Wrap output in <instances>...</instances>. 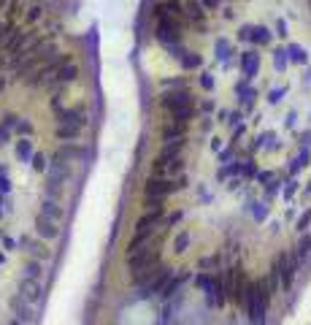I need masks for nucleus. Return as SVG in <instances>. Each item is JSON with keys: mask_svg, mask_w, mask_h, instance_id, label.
Here are the masks:
<instances>
[{"mask_svg": "<svg viewBox=\"0 0 311 325\" xmlns=\"http://www.w3.org/2000/svg\"><path fill=\"white\" fill-rule=\"evenodd\" d=\"M276 266L282 271V284L290 287V284H292V276H295V268H298V260H292L290 255H282L279 260H276Z\"/></svg>", "mask_w": 311, "mask_h": 325, "instance_id": "nucleus-8", "label": "nucleus"}, {"mask_svg": "<svg viewBox=\"0 0 311 325\" xmlns=\"http://www.w3.org/2000/svg\"><path fill=\"white\" fill-rule=\"evenodd\" d=\"M178 57H182V65H184V68H200V57H198V55L184 52V55H178Z\"/></svg>", "mask_w": 311, "mask_h": 325, "instance_id": "nucleus-20", "label": "nucleus"}, {"mask_svg": "<svg viewBox=\"0 0 311 325\" xmlns=\"http://www.w3.org/2000/svg\"><path fill=\"white\" fill-rule=\"evenodd\" d=\"M16 155L22 157V160H32V147L28 138H22V141H16Z\"/></svg>", "mask_w": 311, "mask_h": 325, "instance_id": "nucleus-19", "label": "nucleus"}, {"mask_svg": "<svg viewBox=\"0 0 311 325\" xmlns=\"http://www.w3.org/2000/svg\"><path fill=\"white\" fill-rule=\"evenodd\" d=\"M241 38H246V41H254V44H270V30L268 28H249L241 33Z\"/></svg>", "mask_w": 311, "mask_h": 325, "instance_id": "nucleus-14", "label": "nucleus"}, {"mask_svg": "<svg viewBox=\"0 0 311 325\" xmlns=\"http://www.w3.org/2000/svg\"><path fill=\"white\" fill-rule=\"evenodd\" d=\"M76 76H78V68L70 60H60V68H57V84H70V82H76Z\"/></svg>", "mask_w": 311, "mask_h": 325, "instance_id": "nucleus-11", "label": "nucleus"}, {"mask_svg": "<svg viewBox=\"0 0 311 325\" xmlns=\"http://www.w3.org/2000/svg\"><path fill=\"white\" fill-rule=\"evenodd\" d=\"M14 130L19 136H30L32 133V125L28 122V119H16V125H14Z\"/></svg>", "mask_w": 311, "mask_h": 325, "instance_id": "nucleus-23", "label": "nucleus"}, {"mask_svg": "<svg viewBox=\"0 0 311 325\" xmlns=\"http://www.w3.org/2000/svg\"><path fill=\"white\" fill-rule=\"evenodd\" d=\"M65 179H70V165L68 163H62V160H54L52 163V168H49V182L46 184H62Z\"/></svg>", "mask_w": 311, "mask_h": 325, "instance_id": "nucleus-9", "label": "nucleus"}, {"mask_svg": "<svg viewBox=\"0 0 311 325\" xmlns=\"http://www.w3.org/2000/svg\"><path fill=\"white\" fill-rule=\"evenodd\" d=\"M174 190H176V184L170 182L168 176H152V179H146V184H144V195H157V198L170 195Z\"/></svg>", "mask_w": 311, "mask_h": 325, "instance_id": "nucleus-4", "label": "nucleus"}, {"mask_svg": "<svg viewBox=\"0 0 311 325\" xmlns=\"http://www.w3.org/2000/svg\"><path fill=\"white\" fill-rule=\"evenodd\" d=\"M162 222V209H154V211H146L144 217H138L136 222V230H154V225Z\"/></svg>", "mask_w": 311, "mask_h": 325, "instance_id": "nucleus-12", "label": "nucleus"}, {"mask_svg": "<svg viewBox=\"0 0 311 325\" xmlns=\"http://www.w3.org/2000/svg\"><path fill=\"white\" fill-rule=\"evenodd\" d=\"M178 220H182V214H178V211H176V214H170V217H168V225H176Z\"/></svg>", "mask_w": 311, "mask_h": 325, "instance_id": "nucleus-34", "label": "nucleus"}, {"mask_svg": "<svg viewBox=\"0 0 311 325\" xmlns=\"http://www.w3.org/2000/svg\"><path fill=\"white\" fill-rule=\"evenodd\" d=\"M200 266H203V268H214V266H216V257H203Z\"/></svg>", "mask_w": 311, "mask_h": 325, "instance_id": "nucleus-30", "label": "nucleus"}, {"mask_svg": "<svg viewBox=\"0 0 311 325\" xmlns=\"http://www.w3.org/2000/svg\"><path fill=\"white\" fill-rule=\"evenodd\" d=\"M308 225H311V211H303V217H300V220H298V230H300V233H303V230H306Z\"/></svg>", "mask_w": 311, "mask_h": 325, "instance_id": "nucleus-28", "label": "nucleus"}, {"mask_svg": "<svg viewBox=\"0 0 311 325\" xmlns=\"http://www.w3.org/2000/svg\"><path fill=\"white\" fill-rule=\"evenodd\" d=\"M32 168L36 171H46V160H44V155H32Z\"/></svg>", "mask_w": 311, "mask_h": 325, "instance_id": "nucleus-29", "label": "nucleus"}, {"mask_svg": "<svg viewBox=\"0 0 311 325\" xmlns=\"http://www.w3.org/2000/svg\"><path fill=\"white\" fill-rule=\"evenodd\" d=\"M84 152L82 147H76V144H70V141H65L62 147L57 149V155H54V160H62V163H70V160H76V157H82Z\"/></svg>", "mask_w": 311, "mask_h": 325, "instance_id": "nucleus-13", "label": "nucleus"}, {"mask_svg": "<svg viewBox=\"0 0 311 325\" xmlns=\"http://www.w3.org/2000/svg\"><path fill=\"white\" fill-rule=\"evenodd\" d=\"M36 230H38V236H41V238H46V241H52V238H57V236H60L57 220H52V217H46L44 211L36 217Z\"/></svg>", "mask_w": 311, "mask_h": 325, "instance_id": "nucleus-5", "label": "nucleus"}, {"mask_svg": "<svg viewBox=\"0 0 311 325\" xmlns=\"http://www.w3.org/2000/svg\"><path fill=\"white\" fill-rule=\"evenodd\" d=\"M157 260H160V252L157 249H141V252H136V255H128V266H130V274H133V279L136 282H144V279H149L152 274H154V266H157Z\"/></svg>", "mask_w": 311, "mask_h": 325, "instance_id": "nucleus-1", "label": "nucleus"}, {"mask_svg": "<svg viewBox=\"0 0 311 325\" xmlns=\"http://www.w3.org/2000/svg\"><path fill=\"white\" fill-rule=\"evenodd\" d=\"M184 130H187V122H176V119H170V122H165L160 128V138L165 144H168V141H178V138H184Z\"/></svg>", "mask_w": 311, "mask_h": 325, "instance_id": "nucleus-6", "label": "nucleus"}, {"mask_svg": "<svg viewBox=\"0 0 311 325\" xmlns=\"http://www.w3.org/2000/svg\"><path fill=\"white\" fill-rule=\"evenodd\" d=\"M19 293H22L24 298H28L30 303H36V301H41L44 287H41V282H38V279H32V276H28V279H22V284H19Z\"/></svg>", "mask_w": 311, "mask_h": 325, "instance_id": "nucleus-7", "label": "nucleus"}, {"mask_svg": "<svg viewBox=\"0 0 311 325\" xmlns=\"http://www.w3.org/2000/svg\"><path fill=\"white\" fill-rule=\"evenodd\" d=\"M8 190H11L8 179H6V176H0V192H8Z\"/></svg>", "mask_w": 311, "mask_h": 325, "instance_id": "nucleus-32", "label": "nucleus"}, {"mask_svg": "<svg viewBox=\"0 0 311 325\" xmlns=\"http://www.w3.org/2000/svg\"><path fill=\"white\" fill-rule=\"evenodd\" d=\"M11 325H22V322H16V320H14V322H11Z\"/></svg>", "mask_w": 311, "mask_h": 325, "instance_id": "nucleus-36", "label": "nucleus"}, {"mask_svg": "<svg viewBox=\"0 0 311 325\" xmlns=\"http://www.w3.org/2000/svg\"><path fill=\"white\" fill-rule=\"evenodd\" d=\"M78 133H82V128L74 122H60L57 125V138L60 141H74V138H78Z\"/></svg>", "mask_w": 311, "mask_h": 325, "instance_id": "nucleus-15", "label": "nucleus"}, {"mask_svg": "<svg viewBox=\"0 0 311 325\" xmlns=\"http://www.w3.org/2000/svg\"><path fill=\"white\" fill-rule=\"evenodd\" d=\"M11 309H14L16 311V317H19V320H22V322H32V311H30V306H28V298H24L22 293H19V295H14V298H11Z\"/></svg>", "mask_w": 311, "mask_h": 325, "instance_id": "nucleus-10", "label": "nucleus"}, {"mask_svg": "<svg viewBox=\"0 0 311 325\" xmlns=\"http://www.w3.org/2000/svg\"><path fill=\"white\" fill-rule=\"evenodd\" d=\"M187 244H190V233H178L176 241H174V247H176V252H184V249H187Z\"/></svg>", "mask_w": 311, "mask_h": 325, "instance_id": "nucleus-25", "label": "nucleus"}, {"mask_svg": "<svg viewBox=\"0 0 311 325\" xmlns=\"http://www.w3.org/2000/svg\"><path fill=\"white\" fill-rule=\"evenodd\" d=\"M174 87H176V90L165 92V95L160 98L162 109H168V111H178V109H187V106H195L192 92L184 90V87H178V84H174Z\"/></svg>", "mask_w": 311, "mask_h": 325, "instance_id": "nucleus-3", "label": "nucleus"}, {"mask_svg": "<svg viewBox=\"0 0 311 325\" xmlns=\"http://www.w3.org/2000/svg\"><path fill=\"white\" fill-rule=\"evenodd\" d=\"M257 65H260V60H257L254 52H246V55H241V71H244V76H254Z\"/></svg>", "mask_w": 311, "mask_h": 325, "instance_id": "nucleus-17", "label": "nucleus"}, {"mask_svg": "<svg viewBox=\"0 0 311 325\" xmlns=\"http://www.w3.org/2000/svg\"><path fill=\"white\" fill-rule=\"evenodd\" d=\"M6 141H8V128H6V125H0V147H3Z\"/></svg>", "mask_w": 311, "mask_h": 325, "instance_id": "nucleus-31", "label": "nucleus"}, {"mask_svg": "<svg viewBox=\"0 0 311 325\" xmlns=\"http://www.w3.org/2000/svg\"><path fill=\"white\" fill-rule=\"evenodd\" d=\"M3 244H6V249H14L16 247V241H14V238H8V236L3 238Z\"/></svg>", "mask_w": 311, "mask_h": 325, "instance_id": "nucleus-33", "label": "nucleus"}, {"mask_svg": "<svg viewBox=\"0 0 311 325\" xmlns=\"http://www.w3.org/2000/svg\"><path fill=\"white\" fill-rule=\"evenodd\" d=\"M290 57H292V63H306V52L300 46H290Z\"/></svg>", "mask_w": 311, "mask_h": 325, "instance_id": "nucleus-24", "label": "nucleus"}, {"mask_svg": "<svg viewBox=\"0 0 311 325\" xmlns=\"http://www.w3.org/2000/svg\"><path fill=\"white\" fill-rule=\"evenodd\" d=\"M24 271H28V276H32V279H36V276H41V263H28V266H24Z\"/></svg>", "mask_w": 311, "mask_h": 325, "instance_id": "nucleus-27", "label": "nucleus"}, {"mask_svg": "<svg viewBox=\"0 0 311 325\" xmlns=\"http://www.w3.org/2000/svg\"><path fill=\"white\" fill-rule=\"evenodd\" d=\"M211 282H214V276H211V274H200V276L195 279V284H198V287H203V290H208Z\"/></svg>", "mask_w": 311, "mask_h": 325, "instance_id": "nucleus-26", "label": "nucleus"}, {"mask_svg": "<svg viewBox=\"0 0 311 325\" xmlns=\"http://www.w3.org/2000/svg\"><path fill=\"white\" fill-rule=\"evenodd\" d=\"M41 211H44V214L46 217H52V220H62V206H60V203L57 201H52V198H49V201H44L41 203Z\"/></svg>", "mask_w": 311, "mask_h": 325, "instance_id": "nucleus-18", "label": "nucleus"}, {"mask_svg": "<svg viewBox=\"0 0 311 325\" xmlns=\"http://www.w3.org/2000/svg\"><path fill=\"white\" fill-rule=\"evenodd\" d=\"M3 260H6V255H3V252H0V266H3Z\"/></svg>", "mask_w": 311, "mask_h": 325, "instance_id": "nucleus-35", "label": "nucleus"}, {"mask_svg": "<svg viewBox=\"0 0 311 325\" xmlns=\"http://www.w3.org/2000/svg\"><path fill=\"white\" fill-rule=\"evenodd\" d=\"M0 217H3V209H0Z\"/></svg>", "mask_w": 311, "mask_h": 325, "instance_id": "nucleus-37", "label": "nucleus"}, {"mask_svg": "<svg viewBox=\"0 0 311 325\" xmlns=\"http://www.w3.org/2000/svg\"><path fill=\"white\" fill-rule=\"evenodd\" d=\"M19 244H24L28 247L30 255H36V257H41V260H49L52 257V252L44 247V244H38V241H28V238H19Z\"/></svg>", "mask_w": 311, "mask_h": 325, "instance_id": "nucleus-16", "label": "nucleus"}, {"mask_svg": "<svg viewBox=\"0 0 311 325\" xmlns=\"http://www.w3.org/2000/svg\"><path fill=\"white\" fill-rule=\"evenodd\" d=\"M308 252H311V236H303L300 244H298V260H303Z\"/></svg>", "mask_w": 311, "mask_h": 325, "instance_id": "nucleus-21", "label": "nucleus"}, {"mask_svg": "<svg viewBox=\"0 0 311 325\" xmlns=\"http://www.w3.org/2000/svg\"><path fill=\"white\" fill-rule=\"evenodd\" d=\"M157 41L162 46H176L182 38V19L178 17H157Z\"/></svg>", "mask_w": 311, "mask_h": 325, "instance_id": "nucleus-2", "label": "nucleus"}, {"mask_svg": "<svg viewBox=\"0 0 311 325\" xmlns=\"http://www.w3.org/2000/svg\"><path fill=\"white\" fill-rule=\"evenodd\" d=\"M144 206H146L149 211L162 209V198H157V195H144Z\"/></svg>", "mask_w": 311, "mask_h": 325, "instance_id": "nucleus-22", "label": "nucleus"}]
</instances>
